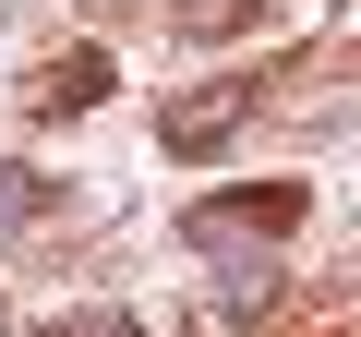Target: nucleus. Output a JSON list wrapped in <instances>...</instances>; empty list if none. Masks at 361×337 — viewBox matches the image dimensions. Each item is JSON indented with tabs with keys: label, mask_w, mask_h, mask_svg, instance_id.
I'll return each mask as SVG.
<instances>
[{
	"label": "nucleus",
	"mask_w": 361,
	"mask_h": 337,
	"mask_svg": "<svg viewBox=\"0 0 361 337\" xmlns=\"http://www.w3.org/2000/svg\"><path fill=\"white\" fill-rule=\"evenodd\" d=\"M289 217H301V181L241 193V205H193V241H205V253H253V241H277Z\"/></svg>",
	"instance_id": "1"
},
{
	"label": "nucleus",
	"mask_w": 361,
	"mask_h": 337,
	"mask_svg": "<svg viewBox=\"0 0 361 337\" xmlns=\"http://www.w3.org/2000/svg\"><path fill=\"white\" fill-rule=\"evenodd\" d=\"M241 121H253V85H217V97H169V121H157V133H169L180 157H205V145H229Z\"/></svg>",
	"instance_id": "2"
},
{
	"label": "nucleus",
	"mask_w": 361,
	"mask_h": 337,
	"mask_svg": "<svg viewBox=\"0 0 361 337\" xmlns=\"http://www.w3.org/2000/svg\"><path fill=\"white\" fill-rule=\"evenodd\" d=\"M37 97H49V109H85V97H109V61H85V49H73V61H49V85H37Z\"/></svg>",
	"instance_id": "3"
},
{
	"label": "nucleus",
	"mask_w": 361,
	"mask_h": 337,
	"mask_svg": "<svg viewBox=\"0 0 361 337\" xmlns=\"http://www.w3.org/2000/svg\"><path fill=\"white\" fill-rule=\"evenodd\" d=\"M37 205V181H25V168H0V217H25Z\"/></svg>",
	"instance_id": "4"
}]
</instances>
